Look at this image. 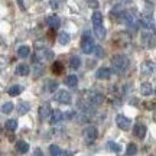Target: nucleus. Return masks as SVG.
<instances>
[{
    "instance_id": "obj_29",
    "label": "nucleus",
    "mask_w": 156,
    "mask_h": 156,
    "mask_svg": "<svg viewBox=\"0 0 156 156\" xmlns=\"http://www.w3.org/2000/svg\"><path fill=\"white\" fill-rule=\"evenodd\" d=\"M126 153H127L129 156H133L137 153V146L134 145V143H129L127 149H126Z\"/></svg>"
},
{
    "instance_id": "obj_6",
    "label": "nucleus",
    "mask_w": 156,
    "mask_h": 156,
    "mask_svg": "<svg viewBox=\"0 0 156 156\" xmlns=\"http://www.w3.org/2000/svg\"><path fill=\"white\" fill-rule=\"evenodd\" d=\"M116 123L122 130H129L130 126H132V120H130L129 117L123 116V114H119V116L116 117Z\"/></svg>"
},
{
    "instance_id": "obj_7",
    "label": "nucleus",
    "mask_w": 156,
    "mask_h": 156,
    "mask_svg": "<svg viewBox=\"0 0 156 156\" xmlns=\"http://www.w3.org/2000/svg\"><path fill=\"white\" fill-rule=\"evenodd\" d=\"M64 120V113L61 110H54L49 116V123L51 124H58Z\"/></svg>"
},
{
    "instance_id": "obj_23",
    "label": "nucleus",
    "mask_w": 156,
    "mask_h": 156,
    "mask_svg": "<svg viewBox=\"0 0 156 156\" xmlns=\"http://www.w3.org/2000/svg\"><path fill=\"white\" fill-rule=\"evenodd\" d=\"M30 55V49H29V46H20L19 49H17V56H20V58H28Z\"/></svg>"
},
{
    "instance_id": "obj_36",
    "label": "nucleus",
    "mask_w": 156,
    "mask_h": 156,
    "mask_svg": "<svg viewBox=\"0 0 156 156\" xmlns=\"http://www.w3.org/2000/svg\"><path fill=\"white\" fill-rule=\"evenodd\" d=\"M59 156H73V152H68V151H61Z\"/></svg>"
},
{
    "instance_id": "obj_26",
    "label": "nucleus",
    "mask_w": 156,
    "mask_h": 156,
    "mask_svg": "<svg viewBox=\"0 0 156 156\" xmlns=\"http://www.w3.org/2000/svg\"><path fill=\"white\" fill-rule=\"evenodd\" d=\"M29 108H30V106H29L28 103H25V101H23V103H20V104L17 106V113L23 116V114H26V113L29 112Z\"/></svg>"
},
{
    "instance_id": "obj_34",
    "label": "nucleus",
    "mask_w": 156,
    "mask_h": 156,
    "mask_svg": "<svg viewBox=\"0 0 156 156\" xmlns=\"http://www.w3.org/2000/svg\"><path fill=\"white\" fill-rule=\"evenodd\" d=\"M88 5H90V7L97 9V7H98V2H97V0H88Z\"/></svg>"
},
{
    "instance_id": "obj_14",
    "label": "nucleus",
    "mask_w": 156,
    "mask_h": 156,
    "mask_svg": "<svg viewBox=\"0 0 156 156\" xmlns=\"http://www.w3.org/2000/svg\"><path fill=\"white\" fill-rule=\"evenodd\" d=\"M140 93H142V95H152L153 94V87H152L151 83H143L142 85H140Z\"/></svg>"
},
{
    "instance_id": "obj_32",
    "label": "nucleus",
    "mask_w": 156,
    "mask_h": 156,
    "mask_svg": "<svg viewBox=\"0 0 156 156\" xmlns=\"http://www.w3.org/2000/svg\"><path fill=\"white\" fill-rule=\"evenodd\" d=\"M95 54L97 58H104V49L101 48V46H94V51H93Z\"/></svg>"
},
{
    "instance_id": "obj_33",
    "label": "nucleus",
    "mask_w": 156,
    "mask_h": 156,
    "mask_svg": "<svg viewBox=\"0 0 156 156\" xmlns=\"http://www.w3.org/2000/svg\"><path fill=\"white\" fill-rule=\"evenodd\" d=\"M56 88H58V83H56V81H49L48 85H46V90H48L49 93H54Z\"/></svg>"
},
{
    "instance_id": "obj_18",
    "label": "nucleus",
    "mask_w": 156,
    "mask_h": 156,
    "mask_svg": "<svg viewBox=\"0 0 156 156\" xmlns=\"http://www.w3.org/2000/svg\"><path fill=\"white\" fill-rule=\"evenodd\" d=\"M153 69H155V64L152 61L143 62V65H142V73L143 74H151L153 73Z\"/></svg>"
},
{
    "instance_id": "obj_2",
    "label": "nucleus",
    "mask_w": 156,
    "mask_h": 156,
    "mask_svg": "<svg viewBox=\"0 0 156 156\" xmlns=\"http://www.w3.org/2000/svg\"><path fill=\"white\" fill-rule=\"evenodd\" d=\"M94 41H93V38H91V35L88 34V32H85V34L83 35V41H81V49H83V52H85V54H91L93 51H94Z\"/></svg>"
},
{
    "instance_id": "obj_3",
    "label": "nucleus",
    "mask_w": 156,
    "mask_h": 156,
    "mask_svg": "<svg viewBox=\"0 0 156 156\" xmlns=\"http://www.w3.org/2000/svg\"><path fill=\"white\" fill-rule=\"evenodd\" d=\"M104 101V94L100 91H90L88 93V103L93 106H100Z\"/></svg>"
},
{
    "instance_id": "obj_1",
    "label": "nucleus",
    "mask_w": 156,
    "mask_h": 156,
    "mask_svg": "<svg viewBox=\"0 0 156 156\" xmlns=\"http://www.w3.org/2000/svg\"><path fill=\"white\" fill-rule=\"evenodd\" d=\"M112 64L114 69H116L117 73H126L129 69V65H130V61H129L127 56L124 55H114L112 58Z\"/></svg>"
},
{
    "instance_id": "obj_12",
    "label": "nucleus",
    "mask_w": 156,
    "mask_h": 156,
    "mask_svg": "<svg viewBox=\"0 0 156 156\" xmlns=\"http://www.w3.org/2000/svg\"><path fill=\"white\" fill-rule=\"evenodd\" d=\"M16 152L20 153V155H25L29 152V145L25 142V140H19L16 143Z\"/></svg>"
},
{
    "instance_id": "obj_15",
    "label": "nucleus",
    "mask_w": 156,
    "mask_h": 156,
    "mask_svg": "<svg viewBox=\"0 0 156 156\" xmlns=\"http://www.w3.org/2000/svg\"><path fill=\"white\" fill-rule=\"evenodd\" d=\"M46 23H48V26H51L52 29H58L59 28V25H61V20H59V17L58 16H49L48 17V20H46Z\"/></svg>"
},
{
    "instance_id": "obj_4",
    "label": "nucleus",
    "mask_w": 156,
    "mask_h": 156,
    "mask_svg": "<svg viewBox=\"0 0 156 156\" xmlns=\"http://www.w3.org/2000/svg\"><path fill=\"white\" fill-rule=\"evenodd\" d=\"M97 136H98L97 127H94V126L85 127V130H84V140H85L87 143H93V142H95Z\"/></svg>"
},
{
    "instance_id": "obj_30",
    "label": "nucleus",
    "mask_w": 156,
    "mask_h": 156,
    "mask_svg": "<svg viewBox=\"0 0 156 156\" xmlns=\"http://www.w3.org/2000/svg\"><path fill=\"white\" fill-rule=\"evenodd\" d=\"M61 147L59 146H56V145H51L49 146V153L51 156H59V153H61Z\"/></svg>"
},
{
    "instance_id": "obj_38",
    "label": "nucleus",
    "mask_w": 156,
    "mask_h": 156,
    "mask_svg": "<svg viewBox=\"0 0 156 156\" xmlns=\"http://www.w3.org/2000/svg\"><path fill=\"white\" fill-rule=\"evenodd\" d=\"M151 156H153V155H151Z\"/></svg>"
},
{
    "instance_id": "obj_5",
    "label": "nucleus",
    "mask_w": 156,
    "mask_h": 156,
    "mask_svg": "<svg viewBox=\"0 0 156 156\" xmlns=\"http://www.w3.org/2000/svg\"><path fill=\"white\" fill-rule=\"evenodd\" d=\"M55 100L58 103H61V104H69L73 101V95L69 94L67 90H59L55 94Z\"/></svg>"
},
{
    "instance_id": "obj_28",
    "label": "nucleus",
    "mask_w": 156,
    "mask_h": 156,
    "mask_svg": "<svg viewBox=\"0 0 156 156\" xmlns=\"http://www.w3.org/2000/svg\"><path fill=\"white\" fill-rule=\"evenodd\" d=\"M69 65H71L73 69H78L80 65H81V59H80L78 56H73V58H71V61H69Z\"/></svg>"
},
{
    "instance_id": "obj_25",
    "label": "nucleus",
    "mask_w": 156,
    "mask_h": 156,
    "mask_svg": "<svg viewBox=\"0 0 156 156\" xmlns=\"http://www.w3.org/2000/svg\"><path fill=\"white\" fill-rule=\"evenodd\" d=\"M5 127L9 130V132H15L17 129V122L15 120V119H10V120H7L5 124Z\"/></svg>"
},
{
    "instance_id": "obj_35",
    "label": "nucleus",
    "mask_w": 156,
    "mask_h": 156,
    "mask_svg": "<svg viewBox=\"0 0 156 156\" xmlns=\"http://www.w3.org/2000/svg\"><path fill=\"white\" fill-rule=\"evenodd\" d=\"M59 3H61L59 0H52V2H51V6H52L54 9H56V7H59Z\"/></svg>"
},
{
    "instance_id": "obj_8",
    "label": "nucleus",
    "mask_w": 156,
    "mask_h": 156,
    "mask_svg": "<svg viewBox=\"0 0 156 156\" xmlns=\"http://www.w3.org/2000/svg\"><path fill=\"white\" fill-rule=\"evenodd\" d=\"M123 17H124V22H126V25H127L129 28H132V29L136 28L137 20H136V17L133 16V13H130V12H124V13H123Z\"/></svg>"
},
{
    "instance_id": "obj_37",
    "label": "nucleus",
    "mask_w": 156,
    "mask_h": 156,
    "mask_svg": "<svg viewBox=\"0 0 156 156\" xmlns=\"http://www.w3.org/2000/svg\"><path fill=\"white\" fill-rule=\"evenodd\" d=\"M133 0H124V3H132Z\"/></svg>"
},
{
    "instance_id": "obj_9",
    "label": "nucleus",
    "mask_w": 156,
    "mask_h": 156,
    "mask_svg": "<svg viewBox=\"0 0 156 156\" xmlns=\"http://www.w3.org/2000/svg\"><path fill=\"white\" fill-rule=\"evenodd\" d=\"M110 77H112V69L110 68H100L95 73V78H98V80H110Z\"/></svg>"
},
{
    "instance_id": "obj_27",
    "label": "nucleus",
    "mask_w": 156,
    "mask_h": 156,
    "mask_svg": "<svg viewBox=\"0 0 156 156\" xmlns=\"http://www.w3.org/2000/svg\"><path fill=\"white\" fill-rule=\"evenodd\" d=\"M52 71L54 74H62L64 73V65H62L61 62H54V65H52Z\"/></svg>"
},
{
    "instance_id": "obj_20",
    "label": "nucleus",
    "mask_w": 156,
    "mask_h": 156,
    "mask_svg": "<svg viewBox=\"0 0 156 156\" xmlns=\"http://www.w3.org/2000/svg\"><path fill=\"white\" fill-rule=\"evenodd\" d=\"M77 84H78V78L75 77V75H68V77L65 78V85L69 87V88L77 87Z\"/></svg>"
},
{
    "instance_id": "obj_11",
    "label": "nucleus",
    "mask_w": 156,
    "mask_h": 156,
    "mask_svg": "<svg viewBox=\"0 0 156 156\" xmlns=\"http://www.w3.org/2000/svg\"><path fill=\"white\" fill-rule=\"evenodd\" d=\"M51 107L49 104H42V106L39 107V117H41V120H46V119H49L51 116Z\"/></svg>"
},
{
    "instance_id": "obj_16",
    "label": "nucleus",
    "mask_w": 156,
    "mask_h": 156,
    "mask_svg": "<svg viewBox=\"0 0 156 156\" xmlns=\"http://www.w3.org/2000/svg\"><path fill=\"white\" fill-rule=\"evenodd\" d=\"M29 73H30V68H29L26 64H20V65H17L16 67V74L17 75L26 77V75H29Z\"/></svg>"
},
{
    "instance_id": "obj_17",
    "label": "nucleus",
    "mask_w": 156,
    "mask_h": 156,
    "mask_svg": "<svg viewBox=\"0 0 156 156\" xmlns=\"http://www.w3.org/2000/svg\"><path fill=\"white\" fill-rule=\"evenodd\" d=\"M91 22L94 25V28L95 26H101L103 25V15H101L100 12H94L93 16H91Z\"/></svg>"
},
{
    "instance_id": "obj_10",
    "label": "nucleus",
    "mask_w": 156,
    "mask_h": 156,
    "mask_svg": "<svg viewBox=\"0 0 156 156\" xmlns=\"http://www.w3.org/2000/svg\"><path fill=\"white\" fill-rule=\"evenodd\" d=\"M139 23L143 26L145 29H151V30H155V23L149 16H140Z\"/></svg>"
},
{
    "instance_id": "obj_13",
    "label": "nucleus",
    "mask_w": 156,
    "mask_h": 156,
    "mask_svg": "<svg viewBox=\"0 0 156 156\" xmlns=\"http://www.w3.org/2000/svg\"><path fill=\"white\" fill-rule=\"evenodd\" d=\"M146 132H147V127H146L145 124H136V127H134V134H136L139 139H145Z\"/></svg>"
},
{
    "instance_id": "obj_21",
    "label": "nucleus",
    "mask_w": 156,
    "mask_h": 156,
    "mask_svg": "<svg viewBox=\"0 0 156 156\" xmlns=\"http://www.w3.org/2000/svg\"><path fill=\"white\" fill-rule=\"evenodd\" d=\"M22 87L20 85H12L10 88L7 90V94L10 95V97H16V95H19L20 93H22Z\"/></svg>"
},
{
    "instance_id": "obj_31",
    "label": "nucleus",
    "mask_w": 156,
    "mask_h": 156,
    "mask_svg": "<svg viewBox=\"0 0 156 156\" xmlns=\"http://www.w3.org/2000/svg\"><path fill=\"white\" fill-rule=\"evenodd\" d=\"M107 147L112 152H116V153H119V152L122 151V147L117 145V143H114V142H108V143H107Z\"/></svg>"
},
{
    "instance_id": "obj_22",
    "label": "nucleus",
    "mask_w": 156,
    "mask_h": 156,
    "mask_svg": "<svg viewBox=\"0 0 156 156\" xmlns=\"http://www.w3.org/2000/svg\"><path fill=\"white\" fill-rule=\"evenodd\" d=\"M94 32H95V36H97V39H104L106 38V29H104V26L101 25V26H95L94 28Z\"/></svg>"
},
{
    "instance_id": "obj_24",
    "label": "nucleus",
    "mask_w": 156,
    "mask_h": 156,
    "mask_svg": "<svg viewBox=\"0 0 156 156\" xmlns=\"http://www.w3.org/2000/svg\"><path fill=\"white\" fill-rule=\"evenodd\" d=\"M13 108H15L13 103H12V101H7V103H5V104L2 106V113H3V114H10V113L13 112Z\"/></svg>"
},
{
    "instance_id": "obj_19",
    "label": "nucleus",
    "mask_w": 156,
    "mask_h": 156,
    "mask_svg": "<svg viewBox=\"0 0 156 156\" xmlns=\"http://www.w3.org/2000/svg\"><path fill=\"white\" fill-rule=\"evenodd\" d=\"M69 41H71V36L68 35V32H59V35H58V42H59V44L68 45Z\"/></svg>"
}]
</instances>
